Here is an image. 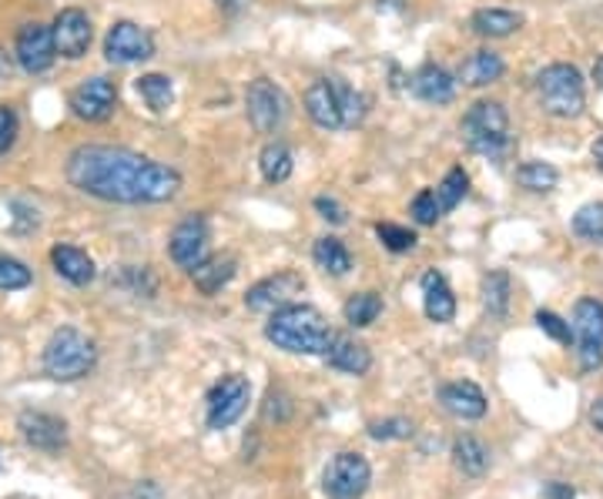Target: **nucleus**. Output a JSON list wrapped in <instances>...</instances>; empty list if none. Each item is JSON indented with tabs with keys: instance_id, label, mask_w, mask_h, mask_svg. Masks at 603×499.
<instances>
[{
	"instance_id": "79ce46f5",
	"label": "nucleus",
	"mask_w": 603,
	"mask_h": 499,
	"mask_svg": "<svg viewBox=\"0 0 603 499\" xmlns=\"http://www.w3.org/2000/svg\"><path fill=\"white\" fill-rule=\"evenodd\" d=\"M315 211L325 218V221H332V225H346V208H342L335 198H315Z\"/></svg>"
},
{
	"instance_id": "f704fd0d",
	"label": "nucleus",
	"mask_w": 603,
	"mask_h": 499,
	"mask_svg": "<svg viewBox=\"0 0 603 499\" xmlns=\"http://www.w3.org/2000/svg\"><path fill=\"white\" fill-rule=\"evenodd\" d=\"M483 299L489 315H506L509 308V275L506 272H489L486 285H483Z\"/></svg>"
},
{
	"instance_id": "6ab92c4d",
	"label": "nucleus",
	"mask_w": 603,
	"mask_h": 499,
	"mask_svg": "<svg viewBox=\"0 0 603 499\" xmlns=\"http://www.w3.org/2000/svg\"><path fill=\"white\" fill-rule=\"evenodd\" d=\"M325 362H329L335 372H346V376H366V372H369V366H373V352H369L363 343L349 339V336H335V339H332V346H329V352H325Z\"/></svg>"
},
{
	"instance_id": "20e7f679",
	"label": "nucleus",
	"mask_w": 603,
	"mask_h": 499,
	"mask_svg": "<svg viewBox=\"0 0 603 499\" xmlns=\"http://www.w3.org/2000/svg\"><path fill=\"white\" fill-rule=\"evenodd\" d=\"M460 131H463L466 148L476 154H486V158L503 154L509 144V118H506L503 105H496V101H476L463 115Z\"/></svg>"
},
{
	"instance_id": "9b49d317",
	"label": "nucleus",
	"mask_w": 603,
	"mask_h": 499,
	"mask_svg": "<svg viewBox=\"0 0 603 499\" xmlns=\"http://www.w3.org/2000/svg\"><path fill=\"white\" fill-rule=\"evenodd\" d=\"M118 105V88L108 77H91L71 95V111L80 121H108Z\"/></svg>"
},
{
	"instance_id": "a878e982",
	"label": "nucleus",
	"mask_w": 603,
	"mask_h": 499,
	"mask_svg": "<svg viewBox=\"0 0 603 499\" xmlns=\"http://www.w3.org/2000/svg\"><path fill=\"white\" fill-rule=\"evenodd\" d=\"M258 169H262V175H266V182H272V185H282V182H289L292 178V151L286 148V144H266L262 148V154H258Z\"/></svg>"
},
{
	"instance_id": "4be33fe9",
	"label": "nucleus",
	"mask_w": 603,
	"mask_h": 499,
	"mask_svg": "<svg viewBox=\"0 0 603 499\" xmlns=\"http://www.w3.org/2000/svg\"><path fill=\"white\" fill-rule=\"evenodd\" d=\"M422 308L433 322H453V315H456V295L450 292V285L440 272L422 275Z\"/></svg>"
},
{
	"instance_id": "c03bdc74",
	"label": "nucleus",
	"mask_w": 603,
	"mask_h": 499,
	"mask_svg": "<svg viewBox=\"0 0 603 499\" xmlns=\"http://www.w3.org/2000/svg\"><path fill=\"white\" fill-rule=\"evenodd\" d=\"M547 496H550V499H573V489H567V486H560V482H550V486H547Z\"/></svg>"
},
{
	"instance_id": "39448f33",
	"label": "nucleus",
	"mask_w": 603,
	"mask_h": 499,
	"mask_svg": "<svg viewBox=\"0 0 603 499\" xmlns=\"http://www.w3.org/2000/svg\"><path fill=\"white\" fill-rule=\"evenodd\" d=\"M537 91L543 101V111L553 118H577L586 105L583 77L573 64H550L537 77Z\"/></svg>"
},
{
	"instance_id": "a19ab883",
	"label": "nucleus",
	"mask_w": 603,
	"mask_h": 499,
	"mask_svg": "<svg viewBox=\"0 0 603 499\" xmlns=\"http://www.w3.org/2000/svg\"><path fill=\"white\" fill-rule=\"evenodd\" d=\"M18 141V115L11 105H0V154H8Z\"/></svg>"
},
{
	"instance_id": "5701e85b",
	"label": "nucleus",
	"mask_w": 603,
	"mask_h": 499,
	"mask_svg": "<svg viewBox=\"0 0 603 499\" xmlns=\"http://www.w3.org/2000/svg\"><path fill=\"white\" fill-rule=\"evenodd\" d=\"M503 57L499 54H493V51H476V54H470L466 61H463V67H460V80L466 88H486V85H493V80H499L503 77Z\"/></svg>"
},
{
	"instance_id": "e433bc0d",
	"label": "nucleus",
	"mask_w": 603,
	"mask_h": 499,
	"mask_svg": "<svg viewBox=\"0 0 603 499\" xmlns=\"http://www.w3.org/2000/svg\"><path fill=\"white\" fill-rule=\"evenodd\" d=\"M409 215L419 221V225H437L440 218H443V211H440V202H437V192H419L416 198H412V205H409Z\"/></svg>"
},
{
	"instance_id": "4468645a",
	"label": "nucleus",
	"mask_w": 603,
	"mask_h": 499,
	"mask_svg": "<svg viewBox=\"0 0 603 499\" xmlns=\"http://www.w3.org/2000/svg\"><path fill=\"white\" fill-rule=\"evenodd\" d=\"M302 275L299 272H279L272 279H262L258 285H251L245 292V305L251 312H279L286 305H292V299L302 292Z\"/></svg>"
},
{
	"instance_id": "2f4dec72",
	"label": "nucleus",
	"mask_w": 603,
	"mask_h": 499,
	"mask_svg": "<svg viewBox=\"0 0 603 499\" xmlns=\"http://www.w3.org/2000/svg\"><path fill=\"white\" fill-rule=\"evenodd\" d=\"M516 182H520L524 188H530V192H550V188H557L560 172L553 169V164L527 161V164H520V169H516Z\"/></svg>"
},
{
	"instance_id": "37998d69",
	"label": "nucleus",
	"mask_w": 603,
	"mask_h": 499,
	"mask_svg": "<svg viewBox=\"0 0 603 499\" xmlns=\"http://www.w3.org/2000/svg\"><path fill=\"white\" fill-rule=\"evenodd\" d=\"M590 423L603 433V399H596V402L590 405Z\"/></svg>"
},
{
	"instance_id": "2eb2a0df",
	"label": "nucleus",
	"mask_w": 603,
	"mask_h": 499,
	"mask_svg": "<svg viewBox=\"0 0 603 499\" xmlns=\"http://www.w3.org/2000/svg\"><path fill=\"white\" fill-rule=\"evenodd\" d=\"M18 430L28 446L44 449V453H57L67 443V426L57 420V415H47V412H34V409L21 412Z\"/></svg>"
},
{
	"instance_id": "49530a36",
	"label": "nucleus",
	"mask_w": 603,
	"mask_h": 499,
	"mask_svg": "<svg viewBox=\"0 0 603 499\" xmlns=\"http://www.w3.org/2000/svg\"><path fill=\"white\" fill-rule=\"evenodd\" d=\"M8 77H11V61L4 51H0V80H8Z\"/></svg>"
},
{
	"instance_id": "a211bd4d",
	"label": "nucleus",
	"mask_w": 603,
	"mask_h": 499,
	"mask_svg": "<svg viewBox=\"0 0 603 499\" xmlns=\"http://www.w3.org/2000/svg\"><path fill=\"white\" fill-rule=\"evenodd\" d=\"M412 95L419 98V101H426V105H450L453 101V95H456V80L443 70V67H437V64H422L416 74H412Z\"/></svg>"
},
{
	"instance_id": "473e14b6",
	"label": "nucleus",
	"mask_w": 603,
	"mask_h": 499,
	"mask_svg": "<svg viewBox=\"0 0 603 499\" xmlns=\"http://www.w3.org/2000/svg\"><path fill=\"white\" fill-rule=\"evenodd\" d=\"M466 192H470V178H466V172L463 169H450L446 172V178L440 182V188H437V202H440V211L446 215V211H453L463 198H466Z\"/></svg>"
},
{
	"instance_id": "f8f14e48",
	"label": "nucleus",
	"mask_w": 603,
	"mask_h": 499,
	"mask_svg": "<svg viewBox=\"0 0 603 499\" xmlns=\"http://www.w3.org/2000/svg\"><path fill=\"white\" fill-rule=\"evenodd\" d=\"M105 54L111 64H138L154 54V37L131 21H118L105 37Z\"/></svg>"
},
{
	"instance_id": "7c9ffc66",
	"label": "nucleus",
	"mask_w": 603,
	"mask_h": 499,
	"mask_svg": "<svg viewBox=\"0 0 603 499\" xmlns=\"http://www.w3.org/2000/svg\"><path fill=\"white\" fill-rule=\"evenodd\" d=\"M342 312H346V322L353 328H366V325H373L383 315V299L376 292H359V295H353L346 302V308H342Z\"/></svg>"
},
{
	"instance_id": "393cba45",
	"label": "nucleus",
	"mask_w": 603,
	"mask_h": 499,
	"mask_svg": "<svg viewBox=\"0 0 603 499\" xmlns=\"http://www.w3.org/2000/svg\"><path fill=\"white\" fill-rule=\"evenodd\" d=\"M520 24H524L520 14L503 11V8H483L473 14V31L483 37H506L513 31H520Z\"/></svg>"
},
{
	"instance_id": "a18cd8bd",
	"label": "nucleus",
	"mask_w": 603,
	"mask_h": 499,
	"mask_svg": "<svg viewBox=\"0 0 603 499\" xmlns=\"http://www.w3.org/2000/svg\"><path fill=\"white\" fill-rule=\"evenodd\" d=\"M590 154H593V161H596V169L603 172V134L593 141V148H590Z\"/></svg>"
},
{
	"instance_id": "7ed1b4c3",
	"label": "nucleus",
	"mask_w": 603,
	"mask_h": 499,
	"mask_svg": "<svg viewBox=\"0 0 603 499\" xmlns=\"http://www.w3.org/2000/svg\"><path fill=\"white\" fill-rule=\"evenodd\" d=\"M95 362H98L95 343L71 325L57 328L44 349V372L54 382H77L95 369Z\"/></svg>"
},
{
	"instance_id": "b1692460",
	"label": "nucleus",
	"mask_w": 603,
	"mask_h": 499,
	"mask_svg": "<svg viewBox=\"0 0 603 499\" xmlns=\"http://www.w3.org/2000/svg\"><path fill=\"white\" fill-rule=\"evenodd\" d=\"M231 279H235V259H231V256L205 259L202 265H195V269H192V282H195V289H198V292H205V295L222 292Z\"/></svg>"
},
{
	"instance_id": "4c0bfd02",
	"label": "nucleus",
	"mask_w": 603,
	"mask_h": 499,
	"mask_svg": "<svg viewBox=\"0 0 603 499\" xmlns=\"http://www.w3.org/2000/svg\"><path fill=\"white\" fill-rule=\"evenodd\" d=\"M376 235H379V241L389 248V252H409V248H416V235L409 228L383 221V225H376Z\"/></svg>"
},
{
	"instance_id": "c756f323",
	"label": "nucleus",
	"mask_w": 603,
	"mask_h": 499,
	"mask_svg": "<svg viewBox=\"0 0 603 499\" xmlns=\"http://www.w3.org/2000/svg\"><path fill=\"white\" fill-rule=\"evenodd\" d=\"M332 88H335V98H338V111H342V128H356L363 118H366V98L356 91V88H349L346 80H338V77H332Z\"/></svg>"
},
{
	"instance_id": "ddd939ff",
	"label": "nucleus",
	"mask_w": 603,
	"mask_h": 499,
	"mask_svg": "<svg viewBox=\"0 0 603 499\" xmlns=\"http://www.w3.org/2000/svg\"><path fill=\"white\" fill-rule=\"evenodd\" d=\"M51 37H54V51L67 61H77L88 54L91 47V21L84 11L77 8H67L54 18V28H51Z\"/></svg>"
},
{
	"instance_id": "1a4fd4ad",
	"label": "nucleus",
	"mask_w": 603,
	"mask_h": 499,
	"mask_svg": "<svg viewBox=\"0 0 603 499\" xmlns=\"http://www.w3.org/2000/svg\"><path fill=\"white\" fill-rule=\"evenodd\" d=\"M245 111H248V121L255 131H262V134H272L282 128L289 108H286V95L272 85L269 77H258L248 85L245 91Z\"/></svg>"
},
{
	"instance_id": "58836bf2",
	"label": "nucleus",
	"mask_w": 603,
	"mask_h": 499,
	"mask_svg": "<svg viewBox=\"0 0 603 499\" xmlns=\"http://www.w3.org/2000/svg\"><path fill=\"white\" fill-rule=\"evenodd\" d=\"M537 325L547 332V336H550L553 343H563V346H567V343L573 339V336H570V322H563L557 312H547V308H540V312H537Z\"/></svg>"
},
{
	"instance_id": "aec40b11",
	"label": "nucleus",
	"mask_w": 603,
	"mask_h": 499,
	"mask_svg": "<svg viewBox=\"0 0 603 499\" xmlns=\"http://www.w3.org/2000/svg\"><path fill=\"white\" fill-rule=\"evenodd\" d=\"M305 111L325 131L342 128V111H338V98H335V88H332V77L315 80V85L305 91Z\"/></svg>"
},
{
	"instance_id": "de8ad7c7",
	"label": "nucleus",
	"mask_w": 603,
	"mask_h": 499,
	"mask_svg": "<svg viewBox=\"0 0 603 499\" xmlns=\"http://www.w3.org/2000/svg\"><path fill=\"white\" fill-rule=\"evenodd\" d=\"M593 80H596V85L603 88V57H600V61L593 64Z\"/></svg>"
},
{
	"instance_id": "9d476101",
	"label": "nucleus",
	"mask_w": 603,
	"mask_h": 499,
	"mask_svg": "<svg viewBox=\"0 0 603 499\" xmlns=\"http://www.w3.org/2000/svg\"><path fill=\"white\" fill-rule=\"evenodd\" d=\"M168 252L175 259V265L182 269H195L208 259V225L202 215H189L185 221L175 225L171 231V241H168Z\"/></svg>"
},
{
	"instance_id": "6e6552de",
	"label": "nucleus",
	"mask_w": 603,
	"mask_h": 499,
	"mask_svg": "<svg viewBox=\"0 0 603 499\" xmlns=\"http://www.w3.org/2000/svg\"><path fill=\"white\" fill-rule=\"evenodd\" d=\"M248 399L251 386L245 376H222V382H215V389L208 392V430H228L231 423H238L241 412L248 409Z\"/></svg>"
},
{
	"instance_id": "cd10ccee",
	"label": "nucleus",
	"mask_w": 603,
	"mask_h": 499,
	"mask_svg": "<svg viewBox=\"0 0 603 499\" xmlns=\"http://www.w3.org/2000/svg\"><path fill=\"white\" fill-rule=\"evenodd\" d=\"M453 456H456V466L466 476H483L489 469V449L476 436H460L453 443Z\"/></svg>"
},
{
	"instance_id": "72a5a7b5",
	"label": "nucleus",
	"mask_w": 603,
	"mask_h": 499,
	"mask_svg": "<svg viewBox=\"0 0 603 499\" xmlns=\"http://www.w3.org/2000/svg\"><path fill=\"white\" fill-rule=\"evenodd\" d=\"M573 231L586 241H596L603 245V202H593V205H583L577 215H573Z\"/></svg>"
},
{
	"instance_id": "c85d7f7f",
	"label": "nucleus",
	"mask_w": 603,
	"mask_h": 499,
	"mask_svg": "<svg viewBox=\"0 0 603 499\" xmlns=\"http://www.w3.org/2000/svg\"><path fill=\"white\" fill-rule=\"evenodd\" d=\"M138 95L144 98V105L154 115L168 111L171 101H175V88H171V77H164V74H144V77H138Z\"/></svg>"
},
{
	"instance_id": "0eeeda50",
	"label": "nucleus",
	"mask_w": 603,
	"mask_h": 499,
	"mask_svg": "<svg viewBox=\"0 0 603 499\" xmlns=\"http://www.w3.org/2000/svg\"><path fill=\"white\" fill-rule=\"evenodd\" d=\"M373 482V469L359 453H338L325 469V496L329 499H363Z\"/></svg>"
},
{
	"instance_id": "c9c22d12",
	"label": "nucleus",
	"mask_w": 603,
	"mask_h": 499,
	"mask_svg": "<svg viewBox=\"0 0 603 499\" xmlns=\"http://www.w3.org/2000/svg\"><path fill=\"white\" fill-rule=\"evenodd\" d=\"M31 285V269L11 256H0V289L4 292H18Z\"/></svg>"
},
{
	"instance_id": "f257e3e1",
	"label": "nucleus",
	"mask_w": 603,
	"mask_h": 499,
	"mask_svg": "<svg viewBox=\"0 0 603 499\" xmlns=\"http://www.w3.org/2000/svg\"><path fill=\"white\" fill-rule=\"evenodd\" d=\"M67 182L84 195L101 202L138 205V202H171L182 188V175L168 164L141 158L125 148L88 144L67 158Z\"/></svg>"
},
{
	"instance_id": "412c9836",
	"label": "nucleus",
	"mask_w": 603,
	"mask_h": 499,
	"mask_svg": "<svg viewBox=\"0 0 603 499\" xmlns=\"http://www.w3.org/2000/svg\"><path fill=\"white\" fill-rule=\"evenodd\" d=\"M51 262H54L57 275L67 279L71 285H88L98 275L95 259L88 252H80V248H74V245H54L51 248Z\"/></svg>"
},
{
	"instance_id": "bb28decb",
	"label": "nucleus",
	"mask_w": 603,
	"mask_h": 499,
	"mask_svg": "<svg viewBox=\"0 0 603 499\" xmlns=\"http://www.w3.org/2000/svg\"><path fill=\"white\" fill-rule=\"evenodd\" d=\"M312 256L319 262V269H325L329 275H346L353 269V256H349V248L342 245L338 238H319L315 248H312Z\"/></svg>"
},
{
	"instance_id": "f03ea898",
	"label": "nucleus",
	"mask_w": 603,
	"mask_h": 499,
	"mask_svg": "<svg viewBox=\"0 0 603 499\" xmlns=\"http://www.w3.org/2000/svg\"><path fill=\"white\" fill-rule=\"evenodd\" d=\"M266 336L282 352L325 356L332 339H335V332L329 328V322L322 318L319 308H312V305H286V308L272 312V318L266 325Z\"/></svg>"
},
{
	"instance_id": "ea45409f",
	"label": "nucleus",
	"mask_w": 603,
	"mask_h": 499,
	"mask_svg": "<svg viewBox=\"0 0 603 499\" xmlns=\"http://www.w3.org/2000/svg\"><path fill=\"white\" fill-rule=\"evenodd\" d=\"M369 436L379 440V443L409 440V436H412V426H409V420H386V423H373V426H369Z\"/></svg>"
},
{
	"instance_id": "f3484780",
	"label": "nucleus",
	"mask_w": 603,
	"mask_h": 499,
	"mask_svg": "<svg viewBox=\"0 0 603 499\" xmlns=\"http://www.w3.org/2000/svg\"><path fill=\"white\" fill-rule=\"evenodd\" d=\"M440 402L450 415H456V420H483L486 415V395L476 382L470 379H460V382H450L440 389Z\"/></svg>"
},
{
	"instance_id": "423d86ee",
	"label": "nucleus",
	"mask_w": 603,
	"mask_h": 499,
	"mask_svg": "<svg viewBox=\"0 0 603 499\" xmlns=\"http://www.w3.org/2000/svg\"><path fill=\"white\" fill-rule=\"evenodd\" d=\"M570 336H573V343H577L583 372L600 369V366H603V302H596V299H580V302L573 305Z\"/></svg>"
},
{
	"instance_id": "dca6fc26",
	"label": "nucleus",
	"mask_w": 603,
	"mask_h": 499,
	"mask_svg": "<svg viewBox=\"0 0 603 499\" xmlns=\"http://www.w3.org/2000/svg\"><path fill=\"white\" fill-rule=\"evenodd\" d=\"M57 51H54V37L51 28L44 24H24L18 34V61L28 74H44L54 64Z\"/></svg>"
}]
</instances>
